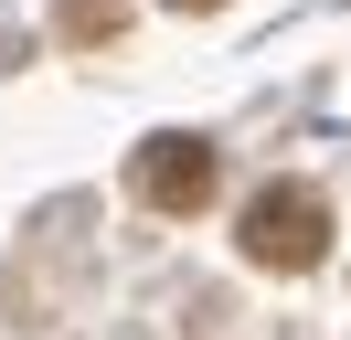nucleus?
Returning a JSON list of instances; mask_svg holds the SVG:
<instances>
[{"label":"nucleus","mask_w":351,"mask_h":340,"mask_svg":"<svg viewBox=\"0 0 351 340\" xmlns=\"http://www.w3.org/2000/svg\"><path fill=\"white\" fill-rule=\"evenodd\" d=\"M330 255V202L308 181H266L256 202H245V266H266V276H308Z\"/></svg>","instance_id":"nucleus-1"},{"label":"nucleus","mask_w":351,"mask_h":340,"mask_svg":"<svg viewBox=\"0 0 351 340\" xmlns=\"http://www.w3.org/2000/svg\"><path fill=\"white\" fill-rule=\"evenodd\" d=\"M128 191H138L149 212H202V202H213V149L171 127V138H149V149L128 160Z\"/></svg>","instance_id":"nucleus-2"},{"label":"nucleus","mask_w":351,"mask_h":340,"mask_svg":"<svg viewBox=\"0 0 351 340\" xmlns=\"http://www.w3.org/2000/svg\"><path fill=\"white\" fill-rule=\"evenodd\" d=\"M117 32V0H64V42H107Z\"/></svg>","instance_id":"nucleus-3"},{"label":"nucleus","mask_w":351,"mask_h":340,"mask_svg":"<svg viewBox=\"0 0 351 340\" xmlns=\"http://www.w3.org/2000/svg\"><path fill=\"white\" fill-rule=\"evenodd\" d=\"M171 11H223V0H171Z\"/></svg>","instance_id":"nucleus-4"}]
</instances>
